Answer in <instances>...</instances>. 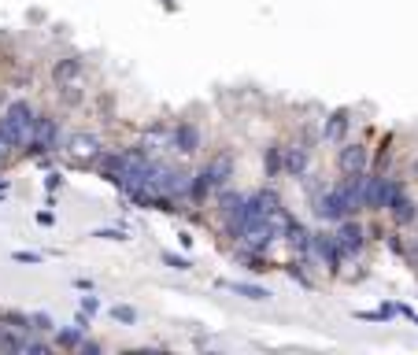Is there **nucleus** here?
I'll list each match as a JSON object with an SVG mask.
<instances>
[{
    "instance_id": "obj_7",
    "label": "nucleus",
    "mask_w": 418,
    "mask_h": 355,
    "mask_svg": "<svg viewBox=\"0 0 418 355\" xmlns=\"http://www.w3.org/2000/svg\"><path fill=\"white\" fill-rule=\"evenodd\" d=\"M200 144H204V137H200V126H197V123H178V126H171V148H174V152L197 155Z\"/></svg>"
},
{
    "instance_id": "obj_38",
    "label": "nucleus",
    "mask_w": 418,
    "mask_h": 355,
    "mask_svg": "<svg viewBox=\"0 0 418 355\" xmlns=\"http://www.w3.org/2000/svg\"><path fill=\"white\" fill-rule=\"evenodd\" d=\"M411 259L418 263V237H414V244H411Z\"/></svg>"
},
{
    "instance_id": "obj_37",
    "label": "nucleus",
    "mask_w": 418,
    "mask_h": 355,
    "mask_svg": "<svg viewBox=\"0 0 418 355\" xmlns=\"http://www.w3.org/2000/svg\"><path fill=\"white\" fill-rule=\"evenodd\" d=\"M8 193H11V186H8V181H0V200H8Z\"/></svg>"
},
{
    "instance_id": "obj_39",
    "label": "nucleus",
    "mask_w": 418,
    "mask_h": 355,
    "mask_svg": "<svg viewBox=\"0 0 418 355\" xmlns=\"http://www.w3.org/2000/svg\"><path fill=\"white\" fill-rule=\"evenodd\" d=\"M407 319H411V322H414V326H418V314H414V311H407Z\"/></svg>"
},
{
    "instance_id": "obj_20",
    "label": "nucleus",
    "mask_w": 418,
    "mask_h": 355,
    "mask_svg": "<svg viewBox=\"0 0 418 355\" xmlns=\"http://www.w3.org/2000/svg\"><path fill=\"white\" fill-rule=\"evenodd\" d=\"M241 204H244V193H233V189H226V186L218 189V215H222V218L237 215Z\"/></svg>"
},
{
    "instance_id": "obj_15",
    "label": "nucleus",
    "mask_w": 418,
    "mask_h": 355,
    "mask_svg": "<svg viewBox=\"0 0 418 355\" xmlns=\"http://www.w3.org/2000/svg\"><path fill=\"white\" fill-rule=\"evenodd\" d=\"M248 207L256 211V218H274L278 211H285V207H281V196L274 193V189H259V193H252V196H248Z\"/></svg>"
},
{
    "instance_id": "obj_23",
    "label": "nucleus",
    "mask_w": 418,
    "mask_h": 355,
    "mask_svg": "<svg viewBox=\"0 0 418 355\" xmlns=\"http://www.w3.org/2000/svg\"><path fill=\"white\" fill-rule=\"evenodd\" d=\"M85 330H78V326H71V330H56V348H67V351H78L82 348V337Z\"/></svg>"
},
{
    "instance_id": "obj_18",
    "label": "nucleus",
    "mask_w": 418,
    "mask_h": 355,
    "mask_svg": "<svg viewBox=\"0 0 418 355\" xmlns=\"http://www.w3.org/2000/svg\"><path fill=\"white\" fill-rule=\"evenodd\" d=\"M218 288H230L233 296H244V300H270V288L248 285V281H218Z\"/></svg>"
},
{
    "instance_id": "obj_36",
    "label": "nucleus",
    "mask_w": 418,
    "mask_h": 355,
    "mask_svg": "<svg viewBox=\"0 0 418 355\" xmlns=\"http://www.w3.org/2000/svg\"><path fill=\"white\" fill-rule=\"evenodd\" d=\"M37 222H41V226H52V222H56V215H52V211H41V215H37Z\"/></svg>"
},
{
    "instance_id": "obj_25",
    "label": "nucleus",
    "mask_w": 418,
    "mask_h": 355,
    "mask_svg": "<svg viewBox=\"0 0 418 355\" xmlns=\"http://www.w3.org/2000/svg\"><path fill=\"white\" fill-rule=\"evenodd\" d=\"M111 319L119 322V326H137L141 314H137V307H130V304H115L111 307Z\"/></svg>"
},
{
    "instance_id": "obj_16",
    "label": "nucleus",
    "mask_w": 418,
    "mask_h": 355,
    "mask_svg": "<svg viewBox=\"0 0 418 355\" xmlns=\"http://www.w3.org/2000/svg\"><path fill=\"white\" fill-rule=\"evenodd\" d=\"M389 215H393V218L400 222V226H411V222L418 218V204L411 200V196H403V193H400L396 200L389 204Z\"/></svg>"
},
{
    "instance_id": "obj_5",
    "label": "nucleus",
    "mask_w": 418,
    "mask_h": 355,
    "mask_svg": "<svg viewBox=\"0 0 418 355\" xmlns=\"http://www.w3.org/2000/svg\"><path fill=\"white\" fill-rule=\"evenodd\" d=\"M311 207H315V215L322 222H341V218H351V207L344 200V193L341 189H315L311 193Z\"/></svg>"
},
{
    "instance_id": "obj_6",
    "label": "nucleus",
    "mask_w": 418,
    "mask_h": 355,
    "mask_svg": "<svg viewBox=\"0 0 418 355\" xmlns=\"http://www.w3.org/2000/svg\"><path fill=\"white\" fill-rule=\"evenodd\" d=\"M311 252L319 256V263L330 274H337L341 270V259H344V252H341V244H337V237L333 233H311Z\"/></svg>"
},
{
    "instance_id": "obj_19",
    "label": "nucleus",
    "mask_w": 418,
    "mask_h": 355,
    "mask_svg": "<svg viewBox=\"0 0 418 355\" xmlns=\"http://www.w3.org/2000/svg\"><path fill=\"white\" fill-rule=\"evenodd\" d=\"M26 340H30V333L11 330V326H0V351H19V355H26Z\"/></svg>"
},
{
    "instance_id": "obj_33",
    "label": "nucleus",
    "mask_w": 418,
    "mask_h": 355,
    "mask_svg": "<svg viewBox=\"0 0 418 355\" xmlns=\"http://www.w3.org/2000/svg\"><path fill=\"white\" fill-rule=\"evenodd\" d=\"M78 351H85V355H100L104 344H97V340H82V348H78Z\"/></svg>"
},
{
    "instance_id": "obj_27",
    "label": "nucleus",
    "mask_w": 418,
    "mask_h": 355,
    "mask_svg": "<svg viewBox=\"0 0 418 355\" xmlns=\"http://www.w3.org/2000/svg\"><path fill=\"white\" fill-rule=\"evenodd\" d=\"M30 326H34V333H52V330H56L45 311H34V314H30Z\"/></svg>"
},
{
    "instance_id": "obj_40",
    "label": "nucleus",
    "mask_w": 418,
    "mask_h": 355,
    "mask_svg": "<svg viewBox=\"0 0 418 355\" xmlns=\"http://www.w3.org/2000/svg\"><path fill=\"white\" fill-rule=\"evenodd\" d=\"M414 174H418V160H414Z\"/></svg>"
},
{
    "instance_id": "obj_9",
    "label": "nucleus",
    "mask_w": 418,
    "mask_h": 355,
    "mask_svg": "<svg viewBox=\"0 0 418 355\" xmlns=\"http://www.w3.org/2000/svg\"><path fill=\"white\" fill-rule=\"evenodd\" d=\"M307 167H311V148H307V144H285V148H281V170H285V174H289V178H304L307 174Z\"/></svg>"
},
{
    "instance_id": "obj_8",
    "label": "nucleus",
    "mask_w": 418,
    "mask_h": 355,
    "mask_svg": "<svg viewBox=\"0 0 418 355\" xmlns=\"http://www.w3.org/2000/svg\"><path fill=\"white\" fill-rule=\"evenodd\" d=\"M333 237H337V244H341L344 256H356L359 248L367 244V230H363L356 218H341V222H337V233H333Z\"/></svg>"
},
{
    "instance_id": "obj_35",
    "label": "nucleus",
    "mask_w": 418,
    "mask_h": 355,
    "mask_svg": "<svg viewBox=\"0 0 418 355\" xmlns=\"http://www.w3.org/2000/svg\"><path fill=\"white\" fill-rule=\"evenodd\" d=\"M74 288H82V293H93V288H97V285H93V281H89V278H74Z\"/></svg>"
},
{
    "instance_id": "obj_2",
    "label": "nucleus",
    "mask_w": 418,
    "mask_h": 355,
    "mask_svg": "<svg viewBox=\"0 0 418 355\" xmlns=\"http://www.w3.org/2000/svg\"><path fill=\"white\" fill-rule=\"evenodd\" d=\"M34 126H37V108L30 100H11L4 104V111H0V134L11 141V148H26L34 137Z\"/></svg>"
},
{
    "instance_id": "obj_14",
    "label": "nucleus",
    "mask_w": 418,
    "mask_h": 355,
    "mask_svg": "<svg viewBox=\"0 0 418 355\" xmlns=\"http://www.w3.org/2000/svg\"><path fill=\"white\" fill-rule=\"evenodd\" d=\"M285 241H289V248H293V252L296 256H311V230L304 226V222H300V218H285Z\"/></svg>"
},
{
    "instance_id": "obj_10",
    "label": "nucleus",
    "mask_w": 418,
    "mask_h": 355,
    "mask_svg": "<svg viewBox=\"0 0 418 355\" xmlns=\"http://www.w3.org/2000/svg\"><path fill=\"white\" fill-rule=\"evenodd\" d=\"M344 193V200L351 207V215L359 211V207H367V170H356V174H344V181L337 186Z\"/></svg>"
},
{
    "instance_id": "obj_22",
    "label": "nucleus",
    "mask_w": 418,
    "mask_h": 355,
    "mask_svg": "<svg viewBox=\"0 0 418 355\" xmlns=\"http://www.w3.org/2000/svg\"><path fill=\"white\" fill-rule=\"evenodd\" d=\"M0 326H11V330L34 333V326H30V314H22V311H11V307H0Z\"/></svg>"
},
{
    "instance_id": "obj_26",
    "label": "nucleus",
    "mask_w": 418,
    "mask_h": 355,
    "mask_svg": "<svg viewBox=\"0 0 418 355\" xmlns=\"http://www.w3.org/2000/svg\"><path fill=\"white\" fill-rule=\"evenodd\" d=\"M89 237H97V241H126V230L123 226H104V230H93Z\"/></svg>"
},
{
    "instance_id": "obj_13",
    "label": "nucleus",
    "mask_w": 418,
    "mask_h": 355,
    "mask_svg": "<svg viewBox=\"0 0 418 355\" xmlns=\"http://www.w3.org/2000/svg\"><path fill=\"white\" fill-rule=\"evenodd\" d=\"M370 155H367V144H344L341 152H337V167L344 170V174H356V170H367Z\"/></svg>"
},
{
    "instance_id": "obj_29",
    "label": "nucleus",
    "mask_w": 418,
    "mask_h": 355,
    "mask_svg": "<svg viewBox=\"0 0 418 355\" xmlns=\"http://www.w3.org/2000/svg\"><path fill=\"white\" fill-rule=\"evenodd\" d=\"M11 259H15V263H30V267L45 263V256H41V252H22V248H19V252H11Z\"/></svg>"
},
{
    "instance_id": "obj_17",
    "label": "nucleus",
    "mask_w": 418,
    "mask_h": 355,
    "mask_svg": "<svg viewBox=\"0 0 418 355\" xmlns=\"http://www.w3.org/2000/svg\"><path fill=\"white\" fill-rule=\"evenodd\" d=\"M141 144H145V152H148V155L163 152V148H171V126H152V130H145Z\"/></svg>"
},
{
    "instance_id": "obj_12",
    "label": "nucleus",
    "mask_w": 418,
    "mask_h": 355,
    "mask_svg": "<svg viewBox=\"0 0 418 355\" xmlns=\"http://www.w3.org/2000/svg\"><path fill=\"white\" fill-rule=\"evenodd\" d=\"M348 126H351V111L348 108H337L326 115V123H322V141L326 144H341L344 134H348Z\"/></svg>"
},
{
    "instance_id": "obj_31",
    "label": "nucleus",
    "mask_w": 418,
    "mask_h": 355,
    "mask_svg": "<svg viewBox=\"0 0 418 355\" xmlns=\"http://www.w3.org/2000/svg\"><path fill=\"white\" fill-rule=\"evenodd\" d=\"M74 326H78V330H89V326H93V314L78 307V314H74Z\"/></svg>"
},
{
    "instance_id": "obj_24",
    "label": "nucleus",
    "mask_w": 418,
    "mask_h": 355,
    "mask_svg": "<svg viewBox=\"0 0 418 355\" xmlns=\"http://www.w3.org/2000/svg\"><path fill=\"white\" fill-rule=\"evenodd\" d=\"M263 170H267V178L281 174V144H270V148L263 152Z\"/></svg>"
},
{
    "instance_id": "obj_28",
    "label": "nucleus",
    "mask_w": 418,
    "mask_h": 355,
    "mask_svg": "<svg viewBox=\"0 0 418 355\" xmlns=\"http://www.w3.org/2000/svg\"><path fill=\"white\" fill-rule=\"evenodd\" d=\"M160 259H163V263H167V267H171V270H181V274H186V270H193V263H189L186 256H174V252H163Z\"/></svg>"
},
{
    "instance_id": "obj_30",
    "label": "nucleus",
    "mask_w": 418,
    "mask_h": 355,
    "mask_svg": "<svg viewBox=\"0 0 418 355\" xmlns=\"http://www.w3.org/2000/svg\"><path fill=\"white\" fill-rule=\"evenodd\" d=\"M45 189H48V193L63 189V174H60V170H52V174H45Z\"/></svg>"
},
{
    "instance_id": "obj_21",
    "label": "nucleus",
    "mask_w": 418,
    "mask_h": 355,
    "mask_svg": "<svg viewBox=\"0 0 418 355\" xmlns=\"http://www.w3.org/2000/svg\"><path fill=\"white\" fill-rule=\"evenodd\" d=\"M385 178H377V174H367V207L370 211H385Z\"/></svg>"
},
{
    "instance_id": "obj_3",
    "label": "nucleus",
    "mask_w": 418,
    "mask_h": 355,
    "mask_svg": "<svg viewBox=\"0 0 418 355\" xmlns=\"http://www.w3.org/2000/svg\"><path fill=\"white\" fill-rule=\"evenodd\" d=\"M48 152H60V118L48 115V111H37V126H34V137L30 144L22 148V155L30 160H41Z\"/></svg>"
},
{
    "instance_id": "obj_1",
    "label": "nucleus",
    "mask_w": 418,
    "mask_h": 355,
    "mask_svg": "<svg viewBox=\"0 0 418 355\" xmlns=\"http://www.w3.org/2000/svg\"><path fill=\"white\" fill-rule=\"evenodd\" d=\"M233 178V152H215L211 160H207L197 174H193V186H189V200L193 204H204L211 193H218L226 181Z\"/></svg>"
},
{
    "instance_id": "obj_4",
    "label": "nucleus",
    "mask_w": 418,
    "mask_h": 355,
    "mask_svg": "<svg viewBox=\"0 0 418 355\" xmlns=\"http://www.w3.org/2000/svg\"><path fill=\"white\" fill-rule=\"evenodd\" d=\"M63 155H67V163L71 167H82V170H89V167H97V160L104 155V144H100V137L97 134H71L67 137V144L60 148Z\"/></svg>"
},
{
    "instance_id": "obj_32",
    "label": "nucleus",
    "mask_w": 418,
    "mask_h": 355,
    "mask_svg": "<svg viewBox=\"0 0 418 355\" xmlns=\"http://www.w3.org/2000/svg\"><path fill=\"white\" fill-rule=\"evenodd\" d=\"M78 307L89 311V314H97V311H100V300H97V296H82V304H78Z\"/></svg>"
},
{
    "instance_id": "obj_11",
    "label": "nucleus",
    "mask_w": 418,
    "mask_h": 355,
    "mask_svg": "<svg viewBox=\"0 0 418 355\" xmlns=\"http://www.w3.org/2000/svg\"><path fill=\"white\" fill-rule=\"evenodd\" d=\"M85 63L78 56H63L52 63V82H56V89H67V85H78V78H82Z\"/></svg>"
},
{
    "instance_id": "obj_34",
    "label": "nucleus",
    "mask_w": 418,
    "mask_h": 355,
    "mask_svg": "<svg viewBox=\"0 0 418 355\" xmlns=\"http://www.w3.org/2000/svg\"><path fill=\"white\" fill-rule=\"evenodd\" d=\"M8 152H11V141H8L4 134H0V167L8 163Z\"/></svg>"
}]
</instances>
